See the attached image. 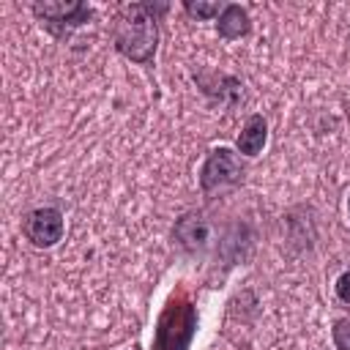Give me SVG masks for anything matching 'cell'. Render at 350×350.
Returning a JSON list of instances; mask_svg holds the SVG:
<instances>
[{
	"instance_id": "obj_1",
	"label": "cell",
	"mask_w": 350,
	"mask_h": 350,
	"mask_svg": "<svg viewBox=\"0 0 350 350\" xmlns=\"http://www.w3.org/2000/svg\"><path fill=\"white\" fill-rule=\"evenodd\" d=\"M115 49L134 60V63H150L159 44V25L153 5L148 3H129L118 11L115 27H112Z\"/></svg>"
},
{
	"instance_id": "obj_2",
	"label": "cell",
	"mask_w": 350,
	"mask_h": 350,
	"mask_svg": "<svg viewBox=\"0 0 350 350\" xmlns=\"http://www.w3.org/2000/svg\"><path fill=\"white\" fill-rule=\"evenodd\" d=\"M197 331V306L180 290L172 293L153 331V350H189Z\"/></svg>"
},
{
	"instance_id": "obj_3",
	"label": "cell",
	"mask_w": 350,
	"mask_h": 350,
	"mask_svg": "<svg viewBox=\"0 0 350 350\" xmlns=\"http://www.w3.org/2000/svg\"><path fill=\"white\" fill-rule=\"evenodd\" d=\"M243 180V164L235 150L230 148H213L200 170V186L202 191H213L221 186H235Z\"/></svg>"
},
{
	"instance_id": "obj_4",
	"label": "cell",
	"mask_w": 350,
	"mask_h": 350,
	"mask_svg": "<svg viewBox=\"0 0 350 350\" xmlns=\"http://www.w3.org/2000/svg\"><path fill=\"white\" fill-rule=\"evenodd\" d=\"M172 235H175V241L186 249V252H191V254H205V252H211L213 246H216V224L208 219V216H202V213H186V216H180L178 221H175V230H172Z\"/></svg>"
},
{
	"instance_id": "obj_5",
	"label": "cell",
	"mask_w": 350,
	"mask_h": 350,
	"mask_svg": "<svg viewBox=\"0 0 350 350\" xmlns=\"http://www.w3.org/2000/svg\"><path fill=\"white\" fill-rule=\"evenodd\" d=\"M22 232L33 246L49 249L63 238V213L57 208H36L25 216Z\"/></svg>"
},
{
	"instance_id": "obj_6",
	"label": "cell",
	"mask_w": 350,
	"mask_h": 350,
	"mask_svg": "<svg viewBox=\"0 0 350 350\" xmlns=\"http://www.w3.org/2000/svg\"><path fill=\"white\" fill-rule=\"evenodd\" d=\"M33 14L52 30V33H66L68 27H79L90 19V8L77 3V0H60V3H36Z\"/></svg>"
},
{
	"instance_id": "obj_7",
	"label": "cell",
	"mask_w": 350,
	"mask_h": 350,
	"mask_svg": "<svg viewBox=\"0 0 350 350\" xmlns=\"http://www.w3.org/2000/svg\"><path fill=\"white\" fill-rule=\"evenodd\" d=\"M265 139H268V123H265V118L262 115H252V118H246V123H243V129L238 134L235 148L243 156H257L265 148Z\"/></svg>"
},
{
	"instance_id": "obj_8",
	"label": "cell",
	"mask_w": 350,
	"mask_h": 350,
	"mask_svg": "<svg viewBox=\"0 0 350 350\" xmlns=\"http://www.w3.org/2000/svg\"><path fill=\"white\" fill-rule=\"evenodd\" d=\"M249 27H252V22H249V14H246V8L235 5V3L224 5V11L219 14V22H216V30H219V36H221V38H227V41L246 36V33H249Z\"/></svg>"
},
{
	"instance_id": "obj_9",
	"label": "cell",
	"mask_w": 350,
	"mask_h": 350,
	"mask_svg": "<svg viewBox=\"0 0 350 350\" xmlns=\"http://www.w3.org/2000/svg\"><path fill=\"white\" fill-rule=\"evenodd\" d=\"M183 11L189 14V16H197V19H213V16H219L221 11H224V5L221 3H205V0H186L183 3Z\"/></svg>"
},
{
	"instance_id": "obj_10",
	"label": "cell",
	"mask_w": 350,
	"mask_h": 350,
	"mask_svg": "<svg viewBox=\"0 0 350 350\" xmlns=\"http://www.w3.org/2000/svg\"><path fill=\"white\" fill-rule=\"evenodd\" d=\"M331 336H334V345H336V350H350V317H342V320H336V323H334V331H331Z\"/></svg>"
},
{
	"instance_id": "obj_11",
	"label": "cell",
	"mask_w": 350,
	"mask_h": 350,
	"mask_svg": "<svg viewBox=\"0 0 350 350\" xmlns=\"http://www.w3.org/2000/svg\"><path fill=\"white\" fill-rule=\"evenodd\" d=\"M334 290H336V298H339L342 304H350V268L336 279Z\"/></svg>"
},
{
	"instance_id": "obj_12",
	"label": "cell",
	"mask_w": 350,
	"mask_h": 350,
	"mask_svg": "<svg viewBox=\"0 0 350 350\" xmlns=\"http://www.w3.org/2000/svg\"><path fill=\"white\" fill-rule=\"evenodd\" d=\"M347 213H350V197H347Z\"/></svg>"
}]
</instances>
